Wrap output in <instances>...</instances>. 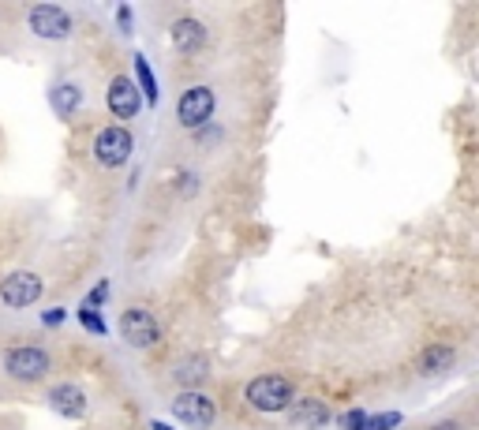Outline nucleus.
Segmentation results:
<instances>
[{"label":"nucleus","mask_w":479,"mask_h":430,"mask_svg":"<svg viewBox=\"0 0 479 430\" xmlns=\"http://www.w3.org/2000/svg\"><path fill=\"white\" fill-rule=\"evenodd\" d=\"M397 423H401V415H397V412H382V415H367L364 430H393Z\"/></svg>","instance_id":"f3484780"},{"label":"nucleus","mask_w":479,"mask_h":430,"mask_svg":"<svg viewBox=\"0 0 479 430\" xmlns=\"http://www.w3.org/2000/svg\"><path fill=\"white\" fill-rule=\"evenodd\" d=\"M0 299L8 307H30L34 299H42V278L30 269H19V273H8L0 281Z\"/></svg>","instance_id":"39448f33"},{"label":"nucleus","mask_w":479,"mask_h":430,"mask_svg":"<svg viewBox=\"0 0 479 430\" xmlns=\"http://www.w3.org/2000/svg\"><path fill=\"white\" fill-rule=\"evenodd\" d=\"M210 116H214V90L210 87H191L176 105V121L184 128H203Z\"/></svg>","instance_id":"423d86ee"},{"label":"nucleus","mask_w":479,"mask_h":430,"mask_svg":"<svg viewBox=\"0 0 479 430\" xmlns=\"http://www.w3.org/2000/svg\"><path fill=\"white\" fill-rule=\"evenodd\" d=\"M453 367V348H427L423 356H420V374H442Z\"/></svg>","instance_id":"ddd939ff"},{"label":"nucleus","mask_w":479,"mask_h":430,"mask_svg":"<svg viewBox=\"0 0 479 430\" xmlns=\"http://www.w3.org/2000/svg\"><path fill=\"white\" fill-rule=\"evenodd\" d=\"M207 42V26L198 23V19H176L173 23V46L180 53H195V49H203Z\"/></svg>","instance_id":"9b49d317"},{"label":"nucleus","mask_w":479,"mask_h":430,"mask_svg":"<svg viewBox=\"0 0 479 430\" xmlns=\"http://www.w3.org/2000/svg\"><path fill=\"white\" fill-rule=\"evenodd\" d=\"M79 322H83L90 333H98V337H105V333H109V326L101 322V315H98V310H90V307L79 310Z\"/></svg>","instance_id":"dca6fc26"},{"label":"nucleus","mask_w":479,"mask_h":430,"mask_svg":"<svg viewBox=\"0 0 479 430\" xmlns=\"http://www.w3.org/2000/svg\"><path fill=\"white\" fill-rule=\"evenodd\" d=\"M244 397H248V404L259 408V412H285V408L293 404V397H296V389H293V382H285L282 374H259V378L248 382Z\"/></svg>","instance_id":"f257e3e1"},{"label":"nucleus","mask_w":479,"mask_h":430,"mask_svg":"<svg viewBox=\"0 0 479 430\" xmlns=\"http://www.w3.org/2000/svg\"><path fill=\"white\" fill-rule=\"evenodd\" d=\"M5 371L12 378H19V382H37L49 371V351L46 348H34V344L12 348V351H5Z\"/></svg>","instance_id":"7ed1b4c3"},{"label":"nucleus","mask_w":479,"mask_h":430,"mask_svg":"<svg viewBox=\"0 0 479 430\" xmlns=\"http://www.w3.org/2000/svg\"><path fill=\"white\" fill-rule=\"evenodd\" d=\"M293 423H300V426H323V423H330V408L323 401H300L293 408Z\"/></svg>","instance_id":"f8f14e48"},{"label":"nucleus","mask_w":479,"mask_h":430,"mask_svg":"<svg viewBox=\"0 0 479 430\" xmlns=\"http://www.w3.org/2000/svg\"><path fill=\"white\" fill-rule=\"evenodd\" d=\"M132 146H135L132 131L120 128V124H112V128H105V131L94 139V158H98L105 169H120V165L132 158Z\"/></svg>","instance_id":"f03ea898"},{"label":"nucleus","mask_w":479,"mask_h":430,"mask_svg":"<svg viewBox=\"0 0 479 430\" xmlns=\"http://www.w3.org/2000/svg\"><path fill=\"white\" fill-rule=\"evenodd\" d=\"M173 415L184 419V423H191V426H214L218 404L207 393H198V389H187V393H180L173 401Z\"/></svg>","instance_id":"0eeeda50"},{"label":"nucleus","mask_w":479,"mask_h":430,"mask_svg":"<svg viewBox=\"0 0 479 430\" xmlns=\"http://www.w3.org/2000/svg\"><path fill=\"white\" fill-rule=\"evenodd\" d=\"M27 23H30V30H34L37 37H46V42H60V37L71 34V16H68L64 8H57V5H37V8H30Z\"/></svg>","instance_id":"20e7f679"},{"label":"nucleus","mask_w":479,"mask_h":430,"mask_svg":"<svg viewBox=\"0 0 479 430\" xmlns=\"http://www.w3.org/2000/svg\"><path fill=\"white\" fill-rule=\"evenodd\" d=\"M198 374H207V360H198V363L187 367V371H176V378H198Z\"/></svg>","instance_id":"412c9836"},{"label":"nucleus","mask_w":479,"mask_h":430,"mask_svg":"<svg viewBox=\"0 0 479 430\" xmlns=\"http://www.w3.org/2000/svg\"><path fill=\"white\" fill-rule=\"evenodd\" d=\"M135 75H139V83H143V94L150 98V105L157 101V83H154V71H150V64L143 60V57H135Z\"/></svg>","instance_id":"2eb2a0df"},{"label":"nucleus","mask_w":479,"mask_h":430,"mask_svg":"<svg viewBox=\"0 0 479 430\" xmlns=\"http://www.w3.org/2000/svg\"><path fill=\"white\" fill-rule=\"evenodd\" d=\"M64 319H68V315H64L60 307H53V310H46V315H42V322H46V326H60Z\"/></svg>","instance_id":"aec40b11"},{"label":"nucleus","mask_w":479,"mask_h":430,"mask_svg":"<svg viewBox=\"0 0 479 430\" xmlns=\"http://www.w3.org/2000/svg\"><path fill=\"white\" fill-rule=\"evenodd\" d=\"M79 101H83V90H79V87H57L53 90V109L60 116H71L79 109Z\"/></svg>","instance_id":"4468645a"},{"label":"nucleus","mask_w":479,"mask_h":430,"mask_svg":"<svg viewBox=\"0 0 479 430\" xmlns=\"http://www.w3.org/2000/svg\"><path fill=\"white\" fill-rule=\"evenodd\" d=\"M150 430H173V426H165V423H150Z\"/></svg>","instance_id":"5701e85b"},{"label":"nucleus","mask_w":479,"mask_h":430,"mask_svg":"<svg viewBox=\"0 0 479 430\" xmlns=\"http://www.w3.org/2000/svg\"><path fill=\"white\" fill-rule=\"evenodd\" d=\"M120 337H124L128 344H135V348H150L157 337H162V330H157V322H154L150 310L132 307V310H124V315H120Z\"/></svg>","instance_id":"6e6552de"},{"label":"nucleus","mask_w":479,"mask_h":430,"mask_svg":"<svg viewBox=\"0 0 479 430\" xmlns=\"http://www.w3.org/2000/svg\"><path fill=\"white\" fill-rule=\"evenodd\" d=\"M116 19H120V26H128V23H132V12H128V8H120Z\"/></svg>","instance_id":"4be33fe9"},{"label":"nucleus","mask_w":479,"mask_h":430,"mask_svg":"<svg viewBox=\"0 0 479 430\" xmlns=\"http://www.w3.org/2000/svg\"><path fill=\"white\" fill-rule=\"evenodd\" d=\"M49 408L60 412L64 419H83L87 397H83V389H79V385H53L49 389Z\"/></svg>","instance_id":"9d476101"},{"label":"nucleus","mask_w":479,"mask_h":430,"mask_svg":"<svg viewBox=\"0 0 479 430\" xmlns=\"http://www.w3.org/2000/svg\"><path fill=\"white\" fill-rule=\"evenodd\" d=\"M105 296H109V281H101V285H98V288H94V292L87 296V303H83V307H90V310H98V307L105 303Z\"/></svg>","instance_id":"6ab92c4d"},{"label":"nucleus","mask_w":479,"mask_h":430,"mask_svg":"<svg viewBox=\"0 0 479 430\" xmlns=\"http://www.w3.org/2000/svg\"><path fill=\"white\" fill-rule=\"evenodd\" d=\"M341 426H345V430H364V426H367V412H348V415H341Z\"/></svg>","instance_id":"a211bd4d"},{"label":"nucleus","mask_w":479,"mask_h":430,"mask_svg":"<svg viewBox=\"0 0 479 430\" xmlns=\"http://www.w3.org/2000/svg\"><path fill=\"white\" fill-rule=\"evenodd\" d=\"M105 105H109V112L116 116V121H132V116L139 112V90H135V83L128 79V75H116V79L109 83Z\"/></svg>","instance_id":"1a4fd4ad"}]
</instances>
